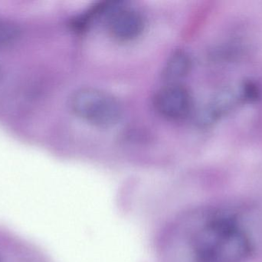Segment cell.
Listing matches in <instances>:
<instances>
[{
  "label": "cell",
  "mask_w": 262,
  "mask_h": 262,
  "mask_svg": "<svg viewBox=\"0 0 262 262\" xmlns=\"http://www.w3.org/2000/svg\"><path fill=\"white\" fill-rule=\"evenodd\" d=\"M186 241L194 262L241 261L249 251L243 231L229 217L218 214L186 231Z\"/></svg>",
  "instance_id": "1"
},
{
  "label": "cell",
  "mask_w": 262,
  "mask_h": 262,
  "mask_svg": "<svg viewBox=\"0 0 262 262\" xmlns=\"http://www.w3.org/2000/svg\"><path fill=\"white\" fill-rule=\"evenodd\" d=\"M69 106L76 116L97 127H112L122 117L123 109L118 100L95 88L75 91L71 95Z\"/></svg>",
  "instance_id": "2"
},
{
  "label": "cell",
  "mask_w": 262,
  "mask_h": 262,
  "mask_svg": "<svg viewBox=\"0 0 262 262\" xmlns=\"http://www.w3.org/2000/svg\"><path fill=\"white\" fill-rule=\"evenodd\" d=\"M154 106L161 116L172 121H180L190 114L192 96L182 85L169 83L156 93Z\"/></svg>",
  "instance_id": "3"
},
{
  "label": "cell",
  "mask_w": 262,
  "mask_h": 262,
  "mask_svg": "<svg viewBox=\"0 0 262 262\" xmlns=\"http://www.w3.org/2000/svg\"><path fill=\"white\" fill-rule=\"evenodd\" d=\"M144 26L141 14L134 9H115L109 17V32L120 42H130L138 38L143 33Z\"/></svg>",
  "instance_id": "4"
},
{
  "label": "cell",
  "mask_w": 262,
  "mask_h": 262,
  "mask_svg": "<svg viewBox=\"0 0 262 262\" xmlns=\"http://www.w3.org/2000/svg\"><path fill=\"white\" fill-rule=\"evenodd\" d=\"M192 62L190 57L183 51L172 54L163 69V76L170 83H176L177 80L184 78L191 69Z\"/></svg>",
  "instance_id": "5"
},
{
  "label": "cell",
  "mask_w": 262,
  "mask_h": 262,
  "mask_svg": "<svg viewBox=\"0 0 262 262\" xmlns=\"http://www.w3.org/2000/svg\"><path fill=\"white\" fill-rule=\"evenodd\" d=\"M19 36L20 29L16 25L0 18V46L12 44Z\"/></svg>",
  "instance_id": "6"
},
{
  "label": "cell",
  "mask_w": 262,
  "mask_h": 262,
  "mask_svg": "<svg viewBox=\"0 0 262 262\" xmlns=\"http://www.w3.org/2000/svg\"><path fill=\"white\" fill-rule=\"evenodd\" d=\"M2 78H3V69H2L1 66H0V81H1Z\"/></svg>",
  "instance_id": "7"
}]
</instances>
